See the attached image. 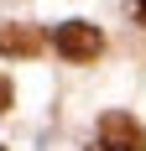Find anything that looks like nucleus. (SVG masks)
Masks as SVG:
<instances>
[{
	"mask_svg": "<svg viewBox=\"0 0 146 151\" xmlns=\"http://www.w3.org/2000/svg\"><path fill=\"white\" fill-rule=\"evenodd\" d=\"M52 42H58V52H63L68 63H94V58L104 52V31L89 26V21H63Z\"/></svg>",
	"mask_w": 146,
	"mask_h": 151,
	"instance_id": "obj_1",
	"label": "nucleus"
},
{
	"mask_svg": "<svg viewBox=\"0 0 146 151\" xmlns=\"http://www.w3.org/2000/svg\"><path fill=\"white\" fill-rule=\"evenodd\" d=\"M99 151H146V130L131 120V115L110 109V115L99 120Z\"/></svg>",
	"mask_w": 146,
	"mask_h": 151,
	"instance_id": "obj_2",
	"label": "nucleus"
},
{
	"mask_svg": "<svg viewBox=\"0 0 146 151\" xmlns=\"http://www.w3.org/2000/svg\"><path fill=\"white\" fill-rule=\"evenodd\" d=\"M0 52L37 58V52H42V31L37 26H16V21H0Z\"/></svg>",
	"mask_w": 146,
	"mask_h": 151,
	"instance_id": "obj_3",
	"label": "nucleus"
},
{
	"mask_svg": "<svg viewBox=\"0 0 146 151\" xmlns=\"http://www.w3.org/2000/svg\"><path fill=\"white\" fill-rule=\"evenodd\" d=\"M0 109H11V83L0 78Z\"/></svg>",
	"mask_w": 146,
	"mask_h": 151,
	"instance_id": "obj_4",
	"label": "nucleus"
},
{
	"mask_svg": "<svg viewBox=\"0 0 146 151\" xmlns=\"http://www.w3.org/2000/svg\"><path fill=\"white\" fill-rule=\"evenodd\" d=\"M141 21H146V0H141Z\"/></svg>",
	"mask_w": 146,
	"mask_h": 151,
	"instance_id": "obj_5",
	"label": "nucleus"
},
{
	"mask_svg": "<svg viewBox=\"0 0 146 151\" xmlns=\"http://www.w3.org/2000/svg\"><path fill=\"white\" fill-rule=\"evenodd\" d=\"M94 151H99V146H94Z\"/></svg>",
	"mask_w": 146,
	"mask_h": 151,
	"instance_id": "obj_6",
	"label": "nucleus"
}]
</instances>
